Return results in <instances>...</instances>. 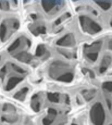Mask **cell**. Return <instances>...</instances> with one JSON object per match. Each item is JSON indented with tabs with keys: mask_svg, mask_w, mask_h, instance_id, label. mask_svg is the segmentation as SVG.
Segmentation results:
<instances>
[{
	"mask_svg": "<svg viewBox=\"0 0 112 125\" xmlns=\"http://www.w3.org/2000/svg\"><path fill=\"white\" fill-rule=\"evenodd\" d=\"M110 25H111V27H112V20L111 21V22H110Z\"/></svg>",
	"mask_w": 112,
	"mask_h": 125,
	"instance_id": "29",
	"label": "cell"
},
{
	"mask_svg": "<svg viewBox=\"0 0 112 125\" xmlns=\"http://www.w3.org/2000/svg\"><path fill=\"white\" fill-rule=\"evenodd\" d=\"M21 41L19 38H18L13 42V43L8 49L9 52H12L20 46Z\"/></svg>",
	"mask_w": 112,
	"mask_h": 125,
	"instance_id": "16",
	"label": "cell"
},
{
	"mask_svg": "<svg viewBox=\"0 0 112 125\" xmlns=\"http://www.w3.org/2000/svg\"><path fill=\"white\" fill-rule=\"evenodd\" d=\"M61 19L60 18H59L55 21V24L56 25H58L61 23Z\"/></svg>",
	"mask_w": 112,
	"mask_h": 125,
	"instance_id": "23",
	"label": "cell"
},
{
	"mask_svg": "<svg viewBox=\"0 0 112 125\" xmlns=\"http://www.w3.org/2000/svg\"><path fill=\"white\" fill-rule=\"evenodd\" d=\"M93 13H94V14H95L96 15H97V12H96V11H95V10H94Z\"/></svg>",
	"mask_w": 112,
	"mask_h": 125,
	"instance_id": "27",
	"label": "cell"
},
{
	"mask_svg": "<svg viewBox=\"0 0 112 125\" xmlns=\"http://www.w3.org/2000/svg\"><path fill=\"white\" fill-rule=\"evenodd\" d=\"M6 73V68L5 66L1 69L0 72V76L1 77L3 78Z\"/></svg>",
	"mask_w": 112,
	"mask_h": 125,
	"instance_id": "21",
	"label": "cell"
},
{
	"mask_svg": "<svg viewBox=\"0 0 112 125\" xmlns=\"http://www.w3.org/2000/svg\"><path fill=\"white\" fill-rule=\"evenodd\" d=\"M12 68H13V70L14 71H16V72H18V73L22 74L25 73L26 72L25 70H23L20 67H18L17 65H15V64H12Z\"/></svg>",
	"mask_w": 112,
	"mask_h": 125,
	"instance_id": "19",
	"label": "cell"
},
{
	"mask_svg": "<svg viewBox=\"0 0 112 125\" xmlns=\"http://www.w3.org/2000/svg\"><path fill=\"white\" fill-rule=\"evenodd\" d=\"M96 4L99 6L103 10H106L110 9L112 4V0H95Z\"/></svg>",
	"mask_w": 112,
	"mask_h": 125,
	"instance_id": "9",
	"label": "cell"
},
{
	"mask_svg": "<svg viewBox=\"0 0 112 125\" xmlns=\"http://www.w3.org/2000/svg\"><path fill=\"white\" fill-rule=\"evenodd\" d=\"M59 52L61 54L63 55L66 57V58L70 59L71 57V53L70 52H68L65 51L63 50H59Z\"/></svg>",
	"mask_w": 112,
	"mask_h": 125,
	"instance_id": "20",
	"label": "cell"
},
{
	"mask_svg": "<svg viewBox=\"0 0 112 125\" xmlns=\"http://www.w3.org/2000/svg\"><path fill=\"white\" fill-rule=\"evenodd\" d=\"M6 32V28L3 24L0 26V39L2 41L4 40Z\"/></svg>",
	"mask_w": 112,
	"mask_h": 125,
	"instance_id": "17",
	"label": "cell"
},
{
	"mask_svg": "<svg viewBox=\"0 0 112 125\" xmlns=\"http://www.w3.org/2000/svg\"><path fill=\"white\" fill-rule=\"evenodd\" d=\"M30 15L31 18L34 20H36L37 19V16L35 14H32Z\"/></svg>",
	"mask_w": 112,
	"mask_h": 125,
	"instance_id": "24",
	"label": "cell"
},
{
	"mask_svg": "<svg viewBox=\"0 0 112 125\" xmlns=\"http://www.w3.org/2000/svg\"><path fill=\"white\" fill-rule=\"evenodd\" d=\"M47 97L49 100L52 102L58 103L60 100L59 94L57 93H49Z\"/></svg>",
	"mask_w": 112,
	"mask_h": 125,
	"instance_id": "14",
	"label": "cell"
},
{
	"mask_svg": "<svg viewBox=\"0 0 112 125\" xmlns=\"http://www.w3.org/2000/svg\"><path fill=\"white\" fill-rule=\"evenodd\" d=\"M79 19L81 26L84 32L93 35L102 31L101 27L90 18L84 15H81L79 17Z\"/></svg>",
	"mask_w": 112,
	"mask_h": 125,
	"instance_id": "1",
	"label": "cell"
},
{
	"mask_svg": "<svg viewBox=\"0 0 112 125\" xmlns=\"http://www.w3.org/2000/svg\"><path fill=\"white\" fill-rule=\"evenodd\" d=\"M102 42L101 41H95L91 45L85 44L84 46L85 52L88 53H98L102 47Z\"/></svg>",
	"mask_w": 112,
	"mask_h": 125,
	"instance_id": "3",
	"label": "cell"
},
{
	"mask_svg": "<svg viewBox=\"0 0 112 125\" xmlns=\"http://www.w3.org/2000/svg\"><path fill=\"white\" fill-rule=\"evenodd\" d=\"M23 80V78L19 77H13L10 78L7 84L6 90L9 91L13 89L19 83Z\"/></svg>",
	"mask_w": 112,
	"mask_h": 125,
	"instance_id": "6",
	"label": "cell"
},
{
	"mask_svg": "<svg viewBox=\"0 0 112 125\" xmlns=\"http://www.w3.org/2000/svg\"><path fill=\"white\" fill-rule=\"evenodd\" d=\"M56 44L59 46L71 47L75 45L76 42L74 35L70 33L63 36L57 41Z\"/></svg>",
	"mask_w": 112,
	"mask_h": 125,
	"instance_id": "2",
	"label": "cell"
},
{
	"mask_svg": "<svg viewBox=\"0 0 112 125\" xmlns=\"http://www.w3.org/2000/svg\"><path fill=\"white\" fill-rule=\"evenodd\" d=\"M32 33L35 36L39 34H45L46 33V28L43 26L37 27L35 30L32 31Z\"/></svg>",
	"mask_w": 112,
	"mask_h": 125,
	"instance_id": "15",
	"label": "cell"
},
{
	"mask_svg": "<svg viewBox=\"0 0 112 125\" xmlns=\"http://www.w3.org/2000/svg\"><path fill=\"white\" fill-rule=\"evenodd\" d=\"M20 26V24L18 22H15L14 23L13 25V27L16 29H18Z\"/></svg>",
	"mask_w": 112,
	"mask_h": 125,
	"instance_id": "22",
	"label": "cell"
},
{
	"mask_svg": "<svg viewBox=\"0 0 112 125\" xmlns=\"http://www.w3.org/2000/svg\"><path fill=\"white\" fill-rule=\"evenodd\" d=\"M73 77L74 76L72 73L68 72L58 78L57 80L64 82H70L73 80Z\"/></svg>",
	"mask_w": 112,
	"mask_h": 125,
	"instance_id": "12",
	"label": "cell"
},
{
	"mask_svg": "<svg viewBox=\"0 0 112 125\" xmlns=\"http://www.w3.org/2000/svg\"><path fill=\"white\" fill-rule=\"evenodd\" d=\"M31 106L33 109L36 112H39L40 110V103L38 99V96L35 95L32 99Z\"/></svg>",
	"mask_w": 112,
	"mask_h": 125,
	"instance_id": "10",
	"label": "cell"
},
{
	"mask_svg": "<svg viewBox=\"0 0 112 125\" xmlns=\"http://www.w3.org/2000/svg\"><path fill=\"white\" fill-rule=\"evenodd\" d=\"M45 51L46 49L44 45L43 44H40L37 48L35 55L38 57L42 56L45 53Z\"/></svg>",
	"mask_w": 112,
	"mask_h": 125,
	"instance_id": "13",
	"label": "cell"
},
{
	"mask_svg": "<svg viewBox=\"0 0 112 125\" xmlns=\"http://www.w3.org/2000/svg\"><path fill=\"white\" fill-rule=\"evenodd\" d=\"M77 125V124H72V125Z\"/></svg>",
	"mask_w": 112,
	"mask_h": 125,
	"instance_id": "30",
	"label": "cell"
},
{
	"mask_svg": "<svg viewBox=\"0 0 112 125\" xmlns=\"http://www.w3.org/2000/svg\"><path fill=\"white\" fill-rule=\"evenodd\" d=\"M15 58L22 62L28 63L32 59V56L26 52H23L15 56Z\"/></svg>",
	"mask_w": 112,
	"mask_h": 125,
	"instance_id": "7",
	"label": "cell"
},
{
	"mask_svg": "<svg viewBox=\"0 0 112 125\" xmlns=\"http://www.w3.org/2000/svg\"><path fill=\"white\" fill-rule=\"evenodd\" d=\"M57 114L55 109L50 108L48 110V115L43 118L42 123L43 125H51L53 124Z\"/></svg>",
	"mask_w": 112,
	"mask_h": 125,
	"instance_id": "4",
	"label": "cell"
},
{
	"mask_svg": "<svg viewBox=\"0 0 112 125\" xmlns=\"http://www.w3.org/2000/svg\"><path fill=\"white\" fill-rule=\"evenodd\" d=\"M27 45H28V46L29 47H30L31 45V42L30 41V40H29V39H27Z\"/></svg>",
	"mask_w": 112,
	"mask_h": 125,
	"instance_id": "26",
	"label": "cell"
},
{
	"mask_svg": "<svg viewBox=\"0 0 112 125\" xmlns=\"http://www.w3.org/2000/svg\"><path fill=\"white\" fill-rule=\"evenodd\" d=\"M59 1V0H42L41 4L44 11L48 12L55 7Z\"/></svg>",
	"mask_w": 112,
	"mask_h": 125,
	"instance_id": "5",
	"label": "cell"
},
{
	"mask_svg": "<svg viewBox=\"0 0 112 125\" xmlns=\"http://www.w3.org/2000/svg\"><path fill=\"white\" fill-rule=\"evenodd\" d=\"M0 9H2V7L1 3L0 2Z\"/></svg>",
	"mask_w": 112,
	"mask_h": 125,
	"instance_id": "28",
	"label": "cell"
},
{
	"mask_svg": "<svg viewBox=\"0 0 112 125\" xmlns=\"http://www.w3.org/2000/svg\"><path fill=\"white\" fill-rule=\"evenodd\" d=\"M112 59L109 55H106L103 57L101 62V67L100 70V73H103L107 70V68L112 62Z\"/></svg>",
	"mask_w": 112,
	"mask_h": 125,
	"instance_id": "8",
	"label": "cell"
},
{
	"mask_svg": "<svg viewBox=\"0 0 112 125\" xmlns=\"http://www.w3.org/2000/svg\"><path fill=\"white\" fill-rule=\"evenodd\" d=\"M87 57L93 62L97 60L98 56V53H91L86 54Z\"/></svg>",
	"mask_w": 112,
	"mask_h": 125,
	"instance_id": "18",
	"label": "cell"
},
{
	"mask_svg": "<svg viewBox=\"0 0 112 125\" xmlns=\"http://www.w3.org/2000/svg\"><path fill=\"white\" fill-rule=\"evenodd\" d=\"M109 48L110 50L112 51V41H110L109 44Z\"/></svg>",
	"mask_w": 112,
	"mask_h": 125,
	"instance_id": "25",
	"label": "cell"
},
{
	"mask_svg": "<svg viewBox=\"0 0 112 125\" xmlns=\"http://www.w3.org/2000/svg\"><path fill=\"white\" fill-rule=\"evenodd\" d=\"M28 91V88L27 87H24L15 94L14 96V97L19 100L23 101L25 99V97Z\"/></svg>",
	"mask_w": 112,
	"mask_h": 125,
	"instance_id": "11",
	"label": "cell"
},
{
	"mask_svg": "<svg viewBox=\"0 0 112 125\" xmlns=\"http://www.w3.org/2000/svg\"><path fill=\"white\" fill-rule=\"evenodd\" d=\"M1 59V56L0 55V61Z\"/></svg>",
	"mask_w": 112,
	"mask_h": 125,
	"instance_id": "31",
	"label": "cell"
}]
</instances>
